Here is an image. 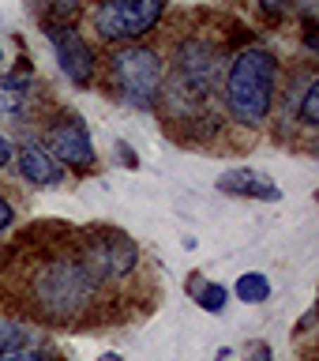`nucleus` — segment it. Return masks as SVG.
<instances>
[{
	"instance_id": "obj_1",
	"label": "nucleus",
	"mask_w": 319,
	"mask_h": 361,
	"mask_svg": "<svg viewBox=\"0 0 319 361\" xmlns=\"http://www.w3.org/2000/svg\"><path fill=\"white\" fill-rule=\"evenodd\" d=\"M98 293V279L90 275V267L75 256H61L49 259L34 271L30 279V301L45 320L53 324H68L79 312H87L94 305Z\"/></svg>"
},
{
	"instance_id": "obj_2",
	"label": "nucleus",
	"mask_w": 319,
	"mask_h": 361,
	"mask_svg": "<svg viewBox=\"0 0 319 361\" xmlns=\"http://www.w3.org/2000/svg\"><path fill=\"white\" fill-rule=\"evenodd\" d=\"M275 79L278 61L270 49H241L225 72V109L241 124H263L275 106Z\"/></svg>"
},
{
	"instance_id": "obj_3",
	"label": "nucleus",
	"mask_w": 319,
	"mask_h": 361,
	"mask_svg": "<svg viewBox=\"0 0 319 361\" xmlns=\"http://www.w3.org/2000/svg\"><path fill=\"white\" fill-rule=\"evenodd\" d=\"M109 79H113V87H117V94H120L124 106L151 109L158 102V90H162V61H158L154 49L128 45V49L113 53Z\"/></svg>"
},
{
	"instance_id": "obj_4",
	"label": "nucleus",
	"mask_w": 319,
	"mask_h": 361,
	"mask_svg": "<svg viewBox=\"0 0 319 361\" xmlns=\"http://www.w3.org/2000/svg\"><path fill=\"white\" fill-rule=\"evenodd\" d=\"M165 0H101L94 11V30L106 42H139L158 27Z\"/></svg>"
},
{
	"instance_id": "obj_5",
	"label": "nucleus",
	"mask_w": 319,
	"mask_h": 361,
	"mask_svg": "<svg viewBox=\"0 0 319 361\" xmlns=\"http://www.w3.org/2000/svg\"><path fill=\"white\" fill-rule=\"evenodd\" d=\"M83 264L90 267L94 279H124L139 264V248L124 233H98L83 248Z\"/></svg>"
},
{
	"instance_id": "obj_6",
	"label": "nucleus",
	"mask_w": 319,
	"mask_h": 361,
	"mask_svg": "<svg viewBox=\"0 0 319 361\" xmlns=\"http://www.w3.org/2000/svg\"><path fill=\"white\" fill-rule=\"evenodd\" d=\"M45 151H49L61 166L72 169H90L94 166V140H90L83 117H61L45 128Z\"/></svg>"
},
{
	"instance_id": "obj_7",
	"label": "nucleus",
	"mask_w": 319,
	"mask_h": 361,
	"mask_svg": "<svg viewBox=\"0 0 319 361\" xmlns=\"http://www.w3.org/2000/svg\"><path fill=\"white\" fill-rule=\"evenodd\" d=\"M45 34H49V42L56 49V64H61V72L72 79L75 87H90V83H94V53H90V45L79 38V30L72 27V23H49Z\"/></svg>"
},
{
	"instance_id": "obj_8",
	"label": "nucleus",
	"mask_w": 319,
	"mask_h": 361,
	"mask_svg": "<svg viewBox=\"0 0 319 361\" xmlns=\"http://www.w3.org/2000/svg\"><path fill=\"white\" fill-rule=\"evenodd\" d=\"M214 72H218V56H214L211 45H203V42H188V45H180V53H177V75H180V83H184L188 94H207L211 83H214Z\"/></svg>"
},
{
	"instance_id": "obj_9",
	"label": "nucleus",
	"mask_w": 319,
	"mask_h": 361,
	"mask_svg": "<svg viewBox=\"0 0 319 361\" xmlns=\"http://www.w3.org/2000/svg\"><path fill=\"white\" fill-rule=\"evenodd\" d=\"M19 177L23 180H30V185H42V188H56V185H64V166L56 162V158L45 151L42 143H27V147H19Z\"/></svg>"
},
{
	"instance_id": "obj_10",
	"label": "nucleus",
	"mask_w": 319,
	"mask_h": 361,
	"mask_svg": "<svg viewBox=\"0 0 319 361\" xmlns=\"http://www.w3.org/2000/svg\"><path fill=\"white\" fill-rule=\"evenodd\" d=\"M218 192H230V196H244V200H278L282 192L270 185L267 173H256V169H225L218 177Z\"/></svg>"
},
{
	"instance_id": "obj_11",
	"label": "nucleus",
	"mask_w": 319,
	"mask_h": 361,
	"mask_svg": "<svg viewBox=\"0 0 319 361\" xmlns=\"http://www.w3.org/2000/svg\"><path fill=\"white\" fill-rule=\"evenodd\" d=\"M233 293H237V301H244V305H259V301L270 298V282H267V275H259V271H244V275L233 282Z\"/></svg>"
},
{
	"instance_id": "obj_12",
	"label": "nucleus",
	"mask_w": 319,
	"mask_h": 361,
	"mask_svg": "<svg viewBox=\"0 0 319 361\" xmlns=\"http://www.w3.org/2000/svg\"><path fill=\"white\" fill-rule=\"evenodd\" d=\"M192 290H196L199 309H207V312H222L225 301H230V290L218 286V282H196V279H192Z\"/></svg>"
},
{
	"instance_id": "obj_13",
	"label": "nucleus",
	"mask_w": 319,
	"mask_h": 361,
	"mask_svg": "<svg viewBox=\"0 0 319 361\" xmlns=\"http://www.w3.org/2000/svg\"><path fill=\"white\" fill-rule=\"evenodd\" d=\"M23 102H27V83L19 75L0 79V113H19Z\"/></svg>"
},
{
	"instance_id": "obj_14",
	"label": "nucleus",
	"mask_w": 319,
	"mask_h": 361,
	"mask_svg": "<svg viewBox=\"0 0 319 361\" xmlns=\"http://www.w3.org/2000/svg\"><path fill=\"white\" fill-rule=\"evenodd\" d=\"M297 117H301V124H319V83L312 79L308 87H304V98H301V106H297Z\"/></svg>"
},
{
	"instance_id": "obj_15",
	"label": "nucleus",
	"mask_w": 319,
	"mask_h": 361,
	"mask_svg": "<svg viewBox=\"0 0 319 361\" xmlns=\"http://www.w3.org/2000/svg\"><path fill=\"white\" fill-rule=\"evenodd\" d=\"M19 346H30V331L11 320H0V350H19Z\"/></svg>"
},
{
	"instance_id": "obj_16",
	"label": "nucleus",
	"mask_w": 319,
	"mask_h": 361,
	"mask_svg": "<svg viewBox=\"0 0 319 361\" xmlns=\"http://www.w3.org/2000/svg\"><path fill=\"white\" fill-rule=\"evenodd\" d=\"M38 4L49 8V16H45V27H49V23H72L83 0H38Z\"/></svg>"
},
{
	"instance_id": "obj_17",
	"label": "nucleus",
	"mask_w": 319,
	"mask_h": 361,
	"mask_svg": "<svg viewBox=\"0 0 319 361\" xmlns=\"http://www.w3.org/2000/svg\"><path fill=\"white\" fill-rule=\"evenodd\" d=\"M0 361H49V357L34 346H19V350H0Z\"/></svg>"
},
{
	"instance_id": "obj_18",
	"label": "nucleus",
	"mask_w": 319,
	"mask_h": 361,
	"mask_svg": "<svg viewBox=\"0 0 319 361\" xmlns=\"http://www.w3.org/2000/svg\"><path fill=\"white\" fill-rule=\"evenodd\" d=\"M289 4H293V0H259V8H263L270 19H282L289 11Z\"/></svg>"
},
{
	"instance_id": "obj_19",
	"label": "nucleus",
	"mask_w": 319,
	"mask_h": 361,
	"mask_svg": "<svg viewBox=\"0 0 319 361\" xmlns=\"http://www.w3.org/2000/svg\"><path fill=\"white\" fill-rule=\"evenodd\" d=\"M11 222H15V207H11V203H8L4 196H0V233H4Z\"/></svg>"
},
{
	"instance_id": "obj_20",
	"label": "nucleus",
	"mask_w": 319,
	"mask_h": 361,
	"mask_svg": "<svg viewBox=\"0 0 319 361\" xmlns=\"http://www.w3.org/2000/svg\"><path fill=\"white\" fill-rule=\"evenodd\" d=\"M11 154H15V151H11V143H8V135H4V132H0V166H8V162H11Z\"/></svg>"
},
{
	"instance_id": "obj_21",
	"label": "nucleus",
	"mask_w": 319,
	"mask_h": 361,
	"mask_svg": "<svg viewBox=\"0 0 319 361\" xmlns=\"http://www.w3.org/2000/svg\"><path fill=\"white\" fill-rule=\"evenodd\" d=\"M248 361H270V346H256V350H252V357H248Z\"/></svg>"
},
{
	"instance_id": "obj_22",
	"label": "nucleus",
	"mask_w": 319,
	"mask_h": 361,
	"mask_svg": "<svg viewBox=\"0 0 319 361\" xmlns=\"http://www.w3.org/2000/svg\"><path fill=\"white\" fill-rule=\"evenodd\" d=\"M98 361H120V357H117V354H101Z\"/></svg>"
},
{
	"instance_id": "obj_23",
	"label": "nucleus",
	"mask_w": 319,
	"mask_h": 361,
	"mask_svg": "<svg viewBox=\"0 0 319 361\" xmlns=\"http://www.w3.org/2000/svg\"><path fill=\"white\" fill-rule=\"evenodd\" d=\"M0 61H4V53H0Z\"/></svg>"
}]
</instances>
